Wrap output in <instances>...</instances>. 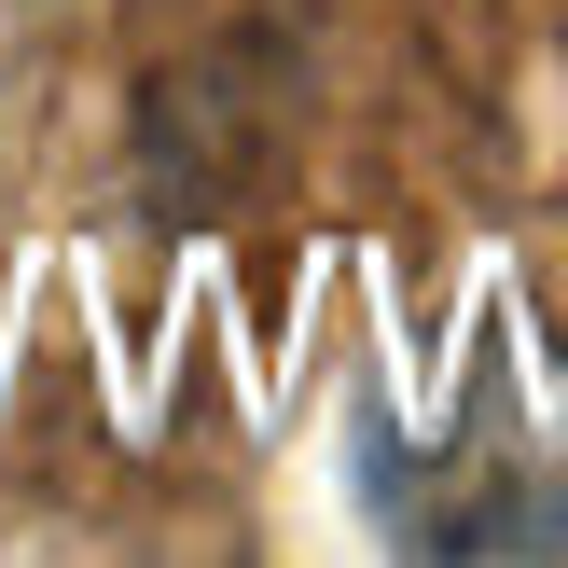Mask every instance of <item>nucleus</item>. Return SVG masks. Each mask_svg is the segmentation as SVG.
Wrapping results in <instances>:
<instances>
[]
</instances>
